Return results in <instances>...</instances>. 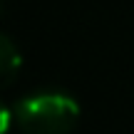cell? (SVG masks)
Instances as JSON below:
<instances>
[{
    "label": "cell",
    "mask_w": 134,
    "mask_h": 134,
    "mask_svg": "<svg viewBox=\"0 0 134 134\" xmlns=\"http://www.w3.org/2000/svg\"><path fill=\"white\" fill-rule=\"evenodd\" d=\"M13 112L23 134H72L80 119V104L57 90L23 97Z\"/></svg>",
    "instance_id": "6da1fadb"
},
{
    "label": "cell",
    "mask_w": 134,
    "mask_h": 134,
    "mask_svg": "<svg viewBox=\"0 0 134 134\" xmlns=\"http://www.w3.org/2000/svg\"><path fill=\"white\" fill-rule=\"evenodd\" d=\"M20 52L15 50L13 40L8 37V35H3L0 37V77H3V82L8 85V82L15 80V75L20 72Z\"/></svg>",
    "instance_id": "7a4b0ae2"
}]
</instances>
